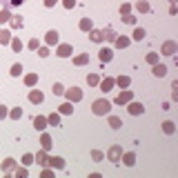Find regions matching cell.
<instances>
[{
  "label": "cell",
  "mask_w": 178,
  "mask_h": 178,
  "mask_svg": "<svg viewBox=\"0 0 178 178\" xmlns=\"http://www.w3.org/2000/svg\"><path fill=\"white\" fill-rule=\"evenodd\" d=\"M60 111H62V114H71V111H73V107H71V102H65V105L60 107Z\"/></svg>",
  "instance_id": "obj_26"
},
{
  "label": "cell",
  "mask_w": 178,
  "mask_h": 178,
  "mask_svg": "<svg viewBox=\"0 0 178 178\" xmlns=\"http://www.w3.org/2000/svg\"><path fill=\"white\" fill-rule=\"evenodd\" d=\"M116 82H118V85L123 87V89H125V87H129V78H127V76H120V78H118Z\"/></svg>",
  "instance_id": "obj_24"
},
{
  "label": "cell",
  "mask_w": 178,
  "mask_h": 178,
  "mask_svg": "<svg viewBox=\"0 0 178 178\" xmlns=\"http://www.w3.org/2000/svg\"><path fill=\"white\" fill-rule=\"evenodd\" d=\"M9 20V9H5V11H0V22H7Z\"/></svg>",
  "instance_id": "obj_33"
},
{
  "label": "cell",
  "mask_w": 178,
  "mask_h": 178,
  "mask_svg": "<svg viewBox=\"0 0 178 178\" xmlns=\"http://www.w3.org/2000/svg\"><path fill=\"white\" fill-rule=\"evenodd\" d=\"M29 49H38V40H36V38L29 40Z\"/></svg>",
  "instance_id": "obj_43"
},
{
  "label": "cell",
  "mask_w": 178,
  "mask_h": 178,
  "mask_svg": "<svg viewBox=\"0 0 178 178\" xmlns=\"http://www.w3.org/2000/svg\"><path fill=\"white\" fill-rule=\"evenodd\" d=\"M147 62L156 65V62H158V56H156V53H149V56H147Z\"/></svg>",
  "instance_id": "obj_38"
},
{
  "label": "cell",
  "mask_w": 178,
  "mask_h": 178,
  "mask_svg": "<svg viewBox=\"0 0 178 178\" xmlns=\"http://www.w3.org/2000/svg\"><path fill=\"white\" fill-rule=\"evenodd\" d=\"M0 42H9V31H5V29H0Z\"/></svg>",
  "instance_id": "obj_29"
},
{
  "label": "cell",
  "mask_w": 178,
  "mask_h": 178,
  "mask_svg": "<svg viewBox=\"0 0 178 178\" xmlns=\"http://www.w3.org/2000/svg\"><path fill=\"white\" fill-rule=\"evenodd\" d=\"M20 73H22V67L20 65H14L11 67V76H20Z\"/></svg>",
  "instance_id": "obj_30"
},
{
  "label": "cell",
  "mask_w": 178,
  "mask_h": 178,
  "mask_svg": "<svg viewBox=\"0 0 178 178\" xmlns=\"http://www.w3.org/2000/svg\"><path fill=\"white\" fill-rule=\"evenodd\" d=\"M58 42V31L51 29V31H47V45H56Z\"/></svg>",
  "instance_id": "obj_10"
},
{
  "label": "cell",
  "mask_w": 178,
  "mask_h": 178,
  "mask_svg": "<svg viewBox=\"0 0 178 178\" xmlns=\"http://www.w3.org/2000/svg\"><path fill=\"white\" fill-rule=\"evenodd\" d=\"M102 40H116V31L111 29V27L105 29V31H102Z\"/></svg>",
  "instance_id": "obj_13"
},
{
  "label": "cell",
  "mask_w": 178,
  "mask_h": 178,
  "mask_svg": "<svg viewBox=\"0 0 178 178\" xmlns=\"http://www.w3.org/2000/svg\"><path fill=\"white\" fill-rule=\"evenodd\" d=\"M145 38V29H136L134 31V40H143Z\"/></svg>",
  "instance_id": "obj_27"
},
{
  "label": "cell",
  "mask_w": 178,
  "mask_h": 178,
  "mask_svg": "<svg viewBox=\"0 0 178 178\" xmlns=\"http://www.w3.org/2000/svg\"><path fill=\"white\" fill-rule=\"evenodd\" d=\"M11 47H14L16 51H20V49H22V42H20V40H11Z\"/></svg>",
  "instance_id": "obj_37"
},
{
  "label": "cell",
  "mask_w": 178,
  "mask_h": 178,
  "mask_svg": "<svg viewBox=\"0 0 178 178\" xmlns=\"http://www.w3.org/2000/svg\"><path fill=\"white\" fill-rule=\"evenodd\" d=\"M47 123H49V125H58L60 123V116L58 114H51L49 118H47Z\"/></svg>",
  "instance_id": "obj_22"
},
{
  "label": "cell",
  "mask_w": 178,
  "mask_h": 178,
  "mask_svg": "<svg viewBox=\"0 0 178 178\" xmlns=\"http://www.w3.org/2000/svg\"><path fill=\"white\" fill-rule=\"evenodd\" d=\"M58 56H60V58L71 56V45H60V47H58Z\"/></svg>",
  "instance_id": "obj_8"
},
{
  "label": "cell",
  "mask_w": 178,
  "mask_h": 178,
  "mask_svg": "<svg viewBox=\"0 0 178 178\" xmlns=\"http://www.w3.org/2000/svg\"><path fill=\"white\" fill-rule=\"evenodd\" d=\"M29 100H31V102H42V93H40V91H31V93H29Z\"/></svg>",
  "instance_id": "obj_18"
},
{
  "label": "cell",
  "mask_w": 178,
  "mask_h": 178,
  "mask_svg": "<svg viewBox=\"0 0 178 178\" xmlns=\"http://www.w3.org/2000/svg\"><path fill=\"white\" fill-rule=\"evenodd\" d=\"M80 29L82 31H91V20H89V18H82V20H80Z\"/></svg>",
  "instance_id": "obj_15"
},
{
  "label": "cell",
  "mask_w": 178,
  "mask_h": 178,
  "mask_svg": "<svg viewBox=\"0 0 178 178\" xmlns=\"http://www.w3.org/2000/svg\"><path fill=\"white\" fill-rule=\"evenodd\" d=\"M123 20H125V22H129V25H132V22H134V20H136V18H134V16H129V14H127V16H125V18H123Z\"/></svg>",
  "instance_id": "obj_48"
},
{
  "label": "cell",
  "mask_w": 178,
  "mask_h": 178,
  "mask_svg": "<svg viewBox=\"0 0 178 178\" xmlns=\"http://www.w3.org/2000/svg\"><path fill=\"white\" fill-rule=\"evenodd\" d=\"M172 2H174V0H172Z\"/></svg>",
  "instance_id": "obj_51"
},
{
  "label": "cell",
  "mask_w": 178,
  "mask_h": 178,
  "mask_svg": "<svg viewBox=\"0 0 178 178\" xmlns=\"http://www.w3.org/2000/svg\"><path fill=\"white\" fill-rule=\"evenodd\" d=\"M11 167H14V160H11V158H7V160L2 163V169H5V172H9Z\"/></svg>",
  "instance_id": "obj_31"
},
{
  "label": "cell",
  "mask_w": 178,
  "mask_h": 178,
  "mask_svg": "<svg viewBox=\"0 0 178 178\" xmlns=\"http://www.w3.org/2000/svg\"><path fill=\"white\" fill-rule=\"evenodd\" d=\"M109 125H111V129H118V127H120V118L111 116V118H109Z\"/></svg>",
  "instance_id": "obj_23"
},
{
  "label": "cell",
  "mask_w": 178,
  "mask_h": 178,
  "mask_svg": "<svg viewBox=\"0 0 178 178\" xmlns=\"http://www.w3.org/2000/svg\"><path fill=\"white\" fill-rule=\"evenodd\" d=\"M123 160H125L127 167H132V165L136 163V156H134V154H125V156H123Z\"/></svg>",
  "instance_id": "obj_17"
},
{
  "label": "cell",
  "mask_w": 178,
  "mask_h": 178,
  "mask_svg": "<svg viewBox=\"0 0 178 178\" xmlns=\"http://www.w3.org/2000/svg\"><path fill=\"white\" fill-rule=\"evenodd\" d=\"M25 82H27V85L31 87V85H36V82H38V76H36V73H29V76L25 78Z\"/></svg>",
  "instance_id": "obj_21"
},
{
  "label": "cell",
  "mask_w": 178,
  "mask_h": 178,
  "mask_svg": "<svg viewBox=\"0 0 178 178\" xmlns=\"http://www.w3.org/2000/svg\"><path fill=\"white\" fill-rule=\"evenodd\" d=\"M165 73H167V67H165V65H154V76L163 78Z\"/></svg>",
  "instance_id": "obj_11"
},
{
  "label": "cell",
  "mask_w": 178,
  "mask_h": 178,
  "mask_svg": "<svg viewBox=\"0 0 178 178\" xmlns=\"http://www.w3.org/2000/svg\"><path fill=\"white\" fill-rule=\"evenodd\" d=\"M127 45H129V38H118L116 40V47H120V49H125Z\"/></svg>",
  "instance_id": "obj_25"
},
{
  "label": "cell",
  "mask_w": 178,
  "mask_h": 178,
  "mask_svg": "<svg viewBox=\"0 0 178 178\" xmlns=\"http://www.w3.org/2000/svg\"><path fill=\"white\" fill-rule=\"evenodd\" d=\"M165 132H167V134H174V123L167 120V123H165Z\"/></svg>",
  "instance_id": "obj_36"
},
{
  "label": "cell",
  "mask_w": 178,
  "mask_h": 178,
  "mask_svg": "<svg viewBox=\"0 0 178 178\" xmlns=\"http://www.w3.org/2000/svg\"><path fill=\"white\" fill-rule=\"evenodd\" d=\"M91 40L93 42H100L102 40V31H91Z\"/></svg>",
  "instance_id": "obj_28"
},
{
  "label": "cell",
  "mask_w": 178,
  "mask_h": 178,
  "mask_svg": "<svg viewBox=\"0 0 178 178\" xmlns=\"http://www.w3.org/2000/svg\"><path fill=\"white\" fill-rule=\"evenodd\" d=\"M49 165H51V167H58V169H62V167H65V160L56 156V158H49Z\"/></svg>",
  "instance_id": "obj_14"
},
{
  "label": "cell",
  "mask_w": 178,
  "mask_h": 178,
  "mask_svg": "<svg viewBox=\"0 0 178 178\" xmlns=\"http://www.w3.org/2000/svg\"><path fill=\"white\" fill-rule=\"evenodd\" d=\"M91 156H93V160H96V163L102 160V154H100V152H91Z\"/></svg>",
  "instance_id": "obj_41"
},
{
  "label": "cell",
  "mask_w": 178,
  "mask_h": 178,
  "mask_svg": "<svg viewBox=\"0 0 178 178\" xmlns=\"http://www.w3.org/2000/svg\"><path fill=\"white\" fill-rule=\"evenodd\" d=\"M120 154H123V149H120L118 145H114L109 149V160H114V163H118V158H120Z\"/></svg>",
  "instance_id": "obj_4"
},
{
  "label": "cell",
  "mask_w": 178,
  "mask_h": 178,
  "mask_svg": "<svg viewBox=\"0 0 178 178\" xmlns=\"http://www.w3.org/2000/svg\"><path fill=\"white\" fill-rule=\"evenodd\" d=\"M36 163H40V165H47L49 160H47V156H45V152H40V154H36V158H34Z\"/></svg>",
  "instance_id": "obj_20"
},
{
  "label": "cell",
  "mask_w": 178,
  "mask_h": 178,
  "mask_svg": "<svg viewBox=\"0 0 178 178\" xmlns=\"http://www.w3.org/2000/svg\"><path fill=\"white\" fill-rule=\"evenodd\" d=\"M65 89H62V85H60V82H56V85H53V93H62Z\"/></svg>",
  "instance_id": "obj_40"
},
{
  "label": "cell",
  "mask_w": 178,
  "mask_h": 178,
  "mask_svg": "<svg viewBox=\"0 0 178 178\" xmlns=\"http://www.w3.org/2000/svg\"><path fill=\"white\" fill-rule=\"evenodd\" d=\"M138 11H149V5H147V2H143V0H140V2H138Z\"/></svg>",
  "instance_id": "obj_35"
},
{
  "label": "cell",
  "mask_w": 178,
  "mask_h": 178,
  "mask_svg": "<svg viewBox=\"0 0 178 178\" xmlns=\"http://www.w3.org/2000/svg\"><path fill=\"white\" fill-rule=\"evenodd\" d=\"M11 25H14V27H20V25H22V16H14Z\"/></svg>",
  "instance_id": "obj_34"
},
{
  "label": "cell",
  "mask_w": 178,
  "mask_h": 178,
  "mask_svg": "<svg viewBox=\"0 0 178 178\" xmlns=\"http://www.w3.org/2000/svg\"><path fill=\"white\" fill-rule=\"evenodd\" d=\"M22 2H27V0H0V5H2L5 9H11V7H20Z\"/></svg>",
  "instance_id": "obj_5"
},
{
  "label": "cell",
  "mask_w": 178,
  "mask_h": 178,
  "mask_svg": "<svg viewBox=\"0 0 178 178\" xmlns=\"http://www.w3.org/2000/svg\"><path fill=\"white\" fill-rule=\"evenodd\" d=\"M120 14L127 16V14H129V5H123V7H120Z\"/></svg>",
  "instance_id": "obj_45"
},
{
  "label": "cell",
  "mask_w": 178,
  "mask_h": 178,
  "mask_svg": "<svg viewBox=\"0 0 178 178\" xmlns=\"http://www.w3.org/2000/svg\"><path fill=\"white\" fill-rule=\"evenodd\" d=\"M73 5H76V0H65V7H67V9H71Z\"/></svg>",
  "instance_id": "obj_47"
},
{
  "label": "cell",
  "mask_w": 178,
  "mask_h": 178,
  "mask_svg": "<svg viewBox=\"0 0 178 178\" xmlns=\"http://www.w3.org/2000/svg\"><path fill=\"white\" fill-rule=\"evenodd\" d=\"M174 51H176V42H165V45H163V53L172 56Z\"/></svg>",
  "instance_id": "obj_12"
},
{
  "label": "cell",
  "mask_w": 178,
  "mask_h": 178,
  "mask_svg": "<svg viewBox=\"0 0 178 178\" xmlns=\"http://www.w3.org/2000/svg\"><path fill=\"white\" fill-rule=\"evenodd\" d=\"M38 56H42V58H45V56H49V49H47V47H42V49L38 51Z\"/></svg>",
  "instance_id": "obj_46"
},
{
  "label": "cell",
  "mask_w": 178,
  "mask_h": 178,
  "mask_svg": "<svg viewBox=\"0 0 178 178\" xmlns=\"http://www.w3.org/2000/svg\"><path fill=\"white\" fill-rule=\"evenodd\" d=\"M89 60V56H78V58H76V65H85Z\"/></svg>",
  "instance_id": "obj_39"
},
{
  "label": "cell",
  "mask_w": 178,
  "mask_h": 178,
  "mask_svg": "<svg viewBox=\"0 0 178 178\" xmlns=\"http://www.w3.org/2000/svg\"><path fill=\"white\" fill-rule=\"evenodd\" d=\"M67 98H69V102H71V100H73V102H78V100L82 98V93H80L78 87H71V89L67 91Z\"/></svg>",
  "instance_id": "obj_3"
},
{
  "label": "cell",
  "mask_w": 178,
  "mask_h": 178,
  "mask_svg": "<svg viewBox=\"0 0 178 178\" xmlns=\"http://www.w3.org/2000/svg\"><path fill=\"white\" fill-rule=\"evenodd\" d=\"M34 125H36V129H40V132H42V129L47 127V118L45 116H36L34 118Z\"/></svg>",
  "instance_id": "obj_9"
},
{
  "label": "cell",
  "mask_w": 178,
  "mask_h": 178,
  "mask_svg": "<svg viewBox=\"0 0 178 178\" xmlns=\"http://www.w3.org/2000/svg\"><path fill=\"white\" fill-rule=\"evenodd\" d=\"M129 114H134V116H138V114H143V111H145V107L143 105H140V102H132V100H129Z\"/></svg>",
  "instance_id": "obj_2"
},
{
  "label": "cell",
  "mask_w": 178,
  "mask_h": 178,
  "mask_svg": "<svg viewBox=\"0 0 178 178\" xmlns=\"http://www.w3.org/2000/svg\"><path fill=\"white\" fill-rule=\"evenodd\" d=\"M22 163H25V165H31V163H34V154H25V156H22Z\"/></svg>",
  "instance_id": "obj_32"
},
{
  "label": "cell",
  "mask_w": 178,
  "mask_h": 178,
  "mask_svg": "<svg viewBox=\"0 0 178 178\" xmlns=\"http://www.w3.org/2000/svg\"><path fill=\"white\" fill-rule=\"evenodd\" d=\"M109 107H111V102L105 100V98H100V100L93 102V114H96V116H105L109 111Z\"/></svg>",
  "instance_id": "obj_1"
},
{
  "label": "cell",
  "mask_w": 178,
  "mask_h": 178,
  "mask_svg": "<svg viewBox=\"0 0 178 178\" xmlns=\"http://www.w3.org/2000/svg\"><path fill=\"white\" fill-rule=\"evenodd\" d=\"M132 98H134V93H132V91H123V93L116 98V102H118V105H125V102H129Z\"/></svg>",
  "instance_id": "obj_6"
},
{
  "label": "cell",
  "mask_w": 178,
  "mask_h": 178,
  "mask_svg": "<svg viewBox=\"0 0 178 178\" xmlns=\"http://www.w3.org/2000/svg\"><path fill=\"white\" fill-rule=\"evenodd\" d=\"M40 143H42V149H49V147H51V138L47 136V134H42V138H40Z\"/></svg>",
  "instance_id": "obj_19"
},
{
  "label": "cell",
  "mask_w": 178,
  "mask_h": 178,
  "mask_svg": "<svg viewBox=\"0 0 178 178\" xmlns=\"http://www.w3.org/2000/svg\"><path fill=\"white\" fill-rule=\"evenodd\" d=\"M20 116H22L20 109H14V111H11V118H20Z\"/></svg>",
  "instance_id": "obj_42"
},
{
  "label": "cell",
  "mask_w": 178,
  "mask_h": 178,
  "mask_svg": "<svg viewBox=\"0 0 178 178\" xmlns=\"http://www.w3.org/2000/svg\"><path fill=\"white\" fill-rule=\"evenodd\" d=\"M5 116H7V109H5L2 105H0V118H5Z\"/></svg>",
  "instance_id": "obj_49"
},
{
  "label": "cell",
  "mask_w": 178,
  "mask_h": 178,
  "mask_svg": "<svg viewBox=\"0 0 178 178\" xmlns=\"http://www.w3.org/2000/svg\"><path fill=\"white\" fill-rule=\"evenodd\" d=\"M87 80H89V85H98V76H89Z\"/></svg>",
  "instance_id": "obj_44"
},
{
  "label": "cell",
  "mask_w": 178,
  "mask_h": 178,
  "mask_svg": "<svg viewBox=\"0 0 178 178\" xmlns=\"http://www.w3.org/2000/svg\"><path fill=\"white\" fill-rule=\"evenodd\" d=\"M111 87H114V80H111V78H107V80L100 82V89H102V91H109Z\"/></svg>",
  "instance_id": "obj_16"
},
{
  "label": "cell",
  "mask_w": 178,
  "mask_h": 178,
  "mask_svg": "<svg viewBox=\"0 0 178 178\" xmlns=\"http://www.w3.org/2000/svg\"><path fill=\"white\" fill-rule=\"evenodd\" d=\"M111 58H114V51H111V49H107V47H105V49H100V60L102 62H109Z\"/></svg>",
  "instance_id": "obj_7"
},
{
  "label": "cell",
  "mask_w": 178,
  "mask_h": 178,
  "mask_svg": "<svg viewBox=\"0 0 178 178\" xmlns=\"http://www.w3.org/2000/svg\"><path fill=\"white\" fill-rule=\"evenodd\" d=\"M45 5H47V7H53V5H56V0H45Z\"/></svg>",
  "instance_id": "obj_50"
}]
</instances>
